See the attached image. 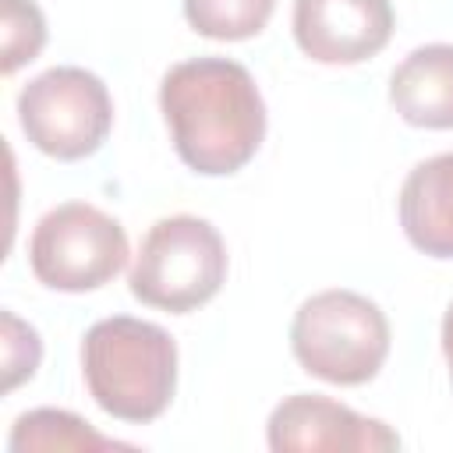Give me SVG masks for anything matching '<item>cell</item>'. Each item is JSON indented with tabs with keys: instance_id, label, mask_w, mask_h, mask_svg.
Wrapping results in <instances>:
<instances>
[{
	"instance_id": "cell-1",
	"label": "cell",
	"mask_w": 453,
	"mask_h": 453,
	"mask_svg": "<svg viewBox=\"0 0 453 453\" xmlns=\"http://www.w3.org/2000/svg\"><path fill=\"white\" fill-rule=\"evenodd\" d=\"M159 106L177 156L202 177L237 173L265 138V103L251 71L226 57L180 60L163 74Z\"/></svg>"
},
{
	"instance_id": "cell-2",
	"label": "cell",
	"mask_w": 453,
	"mask_h": 453,
	"mask_svg": "<svg viewBox=\"0 0 453 453\" xmlns=\"http://www.w3.org/2000/svg\"><path fill=\"white\" fill-rule=\"evenodd\" d=\"M81 375L92 400L120 421H156L177 389L173 336L134 315L99 319L81 340Z\"/></svg>"
},
{
	"instance_id": "cell-3",
	"label": "cell",
	"mask_w": 453,
	"mask_h": 453,
	"mask_svg": "<svg viewBox=\"0 0 453 453\" xmlns=\"http://www.w3.org/2000/svg\"><path fill=\"white\" fill-rule=\"evenodd\" d=\"M290 350L308 375L333 386H361L386 365L389 322L357 290H322L294 311Z\"/></svg>"
},
{
	"instance_id": "cell-4",
	"label": "cell",
	"mask_w": 453,
	"mask_h": 453,
	"mask_svg": "<svg viewBox=\"0 0 453 453\" xmlns=\"http://www.w3.org/2000/svg\"><path fill=\"white\" fill-rule=\"evenodd\" d=\"M226 280V244L202 216L156 219L134 255L127 287L131 294L173 315L195 311L219 294Z\"/></svg>"
},
{
	"instance_id": "cell-5",
	"label": "cell",
	"mask_w": 453,
	"mask_h": 453,
	"mask_svg": "<svg viewBox=\"0 0 453 453\" xmlns=\"http://www.w3.org/2000/svg\"><path fill=\"white\" fill-rule=\"evenodd\" d=\"M18 120L28 142L53 159L92 156L113 127V99L85 67H50L18 92Z\"/></svg>"
},
{
	"instance_id": "cell-6",
	"label": "cell",
	"mask_w": 453,
	"mask_h": 453,
	"mask_svg": "<svg viewBox=\"0 0 453 453\" xmlns=\"http://www.w3.org/2000/svg\"><path fill=\"white\" fill-rule=\"evenodd\" d=\"M127 262L124 226L88 202H64L50 209L28 237V265L50 290H96L110 283Z\"/></svg>"
},
{
	"instance_id": "cell-7",
	"label": "cell",
	"mask_w": 453,
	"mask_h": 453,
	"mask_svg": "<svg viewBox=\"0 0 453 453\" xmlns=\"http://www.w3.org/2000/svg\"><path fill=\"white\" fill-rule=\"evenodd\" d=\"M269 449H350V453H386L400 446V435L375 418H365L329 396L294 393L280 400L265 425Z\"/></svg>"
},
{
	"instance_id": "cell-8",
	"label": "cell",
	"mask_w": 453,
	"mask_h": 453,
	"mask_svg": "<svg viewBox=\"0 0 453 453\" xmlns=\"http://www.w3.org/2000/svg\"><path fill=\"white\" fill-rule=\"evenodd\" d=\"M389 35V0H294V39L319 64H361Z\"/></svg>"
},
{
	"instance_id": "cell-9",
	"label": "cell",
	"mask_w": 453,
	"mask_h": 453,
	"mask_svg": "<svg viewBox=\"0 0 453 453\" xmlns=\"http://www.w3.org/2000/svg\"><path fill=\"white\" fill-rule=\"evenodd\" d=\"M400 226L418 251L453 258V152H439L407 173L400 188Z\"/></svg>"
},
{
	"instance_id": "cell-10",
	"label": "cell",
	"mask_w": 453,
	"mask_h": 453,
	"mask_svg": "<svg viewBox=\"0 0 453 453\" xmlns=\"http://www.w3.org/2000/svg\"><path fill=\"white\" fill-rule=\"evenodd\" d=\"M389 103L414 127H453V42L411 50L389 78Z\"/></svg>"
},
{
	"instance_id": "cell-11",
	"label": "cell",
	"mask_w": 453,
	"mask_h": 453,
	"mask_svg": "<svg viewBox=\"0 0 453 453\" xmlns=\"http://www.w3.org/2000/svg\"><path fill=\"white\" fill-rule=\"evenodd\" d=\"M7 446L11 449H134L120 439L96 432L78 414L57 407H39L21 414L11 428Z\"/></svg>"
},
{
	"instance_id": "cell-12",
	"label": "cell",
	"mask_w": 453,
	"mask_h": 453,
	"mask_svg": "<svg viewBox=\"0 0 453 453\" xmlns=\"http://www.w3.org/2000/svg\"><path fill=\"white\" fill-rule=\"evenodd\" d=\"M276 11V0H184L188 25L205 39H251Z\"/></svg>"
},
{
	"instance_id": "cell-13",
	"label": "cell",
	"mask_w": 453,
	"mask_h": 453,
	"mask_svg": "<svg viewBox=\"0 0 453 453\" xmlns=\"http://www.w3.org/2000/svg\"><path fill=\"white\" fill-rule=\"evenodd\" d=\"M0 39H4V74H14L21 64L35 60L46 42L42 11L32 0H0Z\"/></svg>"
},
{
	"instance_id": "cell-14",
	"label": "cell",
	"mask_w": 453,
	"mask_h": 453,
	"mask_svg": "<svg viewBox=\"0 0 453 453\" xmlns=\"http://www.w3.org/2000/svg\"><path fill=\"white\" fill-rule=\"evenodd\" d=\"M42 357L39 333L18 315L4 311V389H14L21 379H32Z\"/></svg>"
},
{
	"instance_id": "cell-15",
	"label": "cell",
	"mask_w": 453,
	"mask_h": 453,
	"mask_svg": "<svg viewBox=\"0 0 453 453\" xmlns=\"http://www.w3.org/2000/svg\"><path fill=\"white\" fill-rule=\"evenodd\" d=\"M442 354L449 361V379H453V304L442 315Z\"/></svg>"
}]
</instances>
